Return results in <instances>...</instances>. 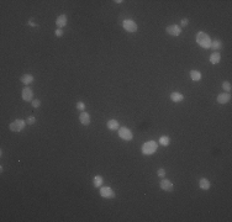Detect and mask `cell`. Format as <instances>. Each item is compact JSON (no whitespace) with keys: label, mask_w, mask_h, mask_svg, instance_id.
I'll use <instances>...</instances> for the list:
<instances>
[{"label":"cell","mask_w":232,"mask_h":222,"mask_svg":"<svg viewBox=\"0 0 232 222\" xmlns=\"http://www.w3.org/2000/svg\"><path fill=\"white\" fill-rule=\"evenodd\" d=\"M195 40H196L198 44L200 47H203V48H210V47H211V38H210V36L207 34L203 32V31H200V32L196 34Z\"/></svg>","instance_id":"obj_1"},{"label":"cell","mask_w":232,"mask_h":222,"mask_svg":"<svg viewBox=\"0 0 232 222\" xmlns=\"http://www.w3.org/2000/svg\"><path fill=\"white\" fill-rule=\"evenodd\" d=\"M157 148H158V145L156 141H148L142 146V153L145 155H152L157 152Z\"/></svg>","instance_id":"obj_2"},{"label":"cell","mask_w":232,"mask_h":222,"mask_svg":"<svg viewBox=\"0 0 232 222\" xmlns=\"http://www.w3.org/2000/svg\"><path fill=\"white\" fill-rule=\"evenodd\" d=\"M25 126H26V121L25 120H21V119H18V120H15L12 121L10 125H9V129L10 131L12 132H20L25 129Z\"/></svg>","instance_id":"obj_3"},{"label":"cell","mask_w":232,"mask_h":222,"mask_svg":"<svg viewBox=\"0 0 232 222\" xmlns=\"http://www.w3.org/2000/svg\"><path fill=\"white\" fill-rule=\"evenodd\" d=\"M117 132H119L120 138H122L123 141H131V139L133 138L132 131H131L130 129H127V127H120V129L117 130Z\"/></svg>","instance_id":"obj_4"},{"label":"cell","mask_w":232,"mask_h":222,"mask_svg":"<svg viewBox=\"0 0 232 222\" xmlns=\"http://www.w3.org/2000/svg\"><path fill=\"white\" fill-rule=\"evenodd\" d=\"M122 26H123V28L127 31V32H131V34L136 32L137 28H138L137 24L133 20H123L122 21Z\"/></svg>","instance_id":"obj_5"},{"label":"cell","mask_w":232,"mask_h":222,"mask_svg":"<svg viewBox=\"0 0 232 222\" xmlns=\"http://www.w3.org/2000/svg\"><path fill=\"white\" fill-rule=\"evenodd\" d=\"M100 195L104 198V199H114L116 196L115 191L110 188V186H103L100 189Z\"/></svg>","instance_id":"obj_6"},{"label":"cell","mask_w":232,"mask_h":222,"mask_svg":"<svg viewBox=\"0 0 232 222\" xmlns=\"http://www.w3.org/2000/svg\"><path fill=\"white\" fill-rule=\"evenodd\" d=\"M165 32L171 36H179L181 34V28L178 25H169L165 28Z\"/></svg>","instance_id":"obj_7"},{"label":"cell","mask_w":232,"mask_h":222,"mask_svg":"<svg viewBox=\"0 0 232 222\" xmlns=\"http://www.w3.org/2000/svg\"><path fill=\"white\" fill-rule=\"evenodd\" d=\"M32 98H34V91L31 88L28 87H25L22 89V99L25 101H32Z\"/></svg>","instance_id":"obj_8"},{"label":"cell","mask_w":232,"mask_h":222,"mask_svg":"<svg viewBox=\"0 0 232 222\" xmlns=\"http://www.w3.org/2000/svg\"><path fill=\"white\" fill-rule=\"evenodd\" d=\"M161 189L162 190H165V191H173V189H174V184L171 181V180H168V179H163L161 180Z\"/></svg>","instance_id":"obj_9"},{"label":"cell","mask_w":232,"mask_h":222,"mask_svg":"<svg viewBox=\"0 0 232 222\" xmlns=\"http://www.w3.org/2000/svg\"><path fill=\"white\" fill-rule=\"evenodd\" d=\"M231 101V95L230 93H222V94H219L217 95V103L219 104H227Z\"/></svg>","instance_id":"obj_10"},{"label":"cell","mask_w":232,"mask_h":222,"mask_svg":"<svg viewBox=\"0 0 232 222\" xmlns=\"http://www.w3.org/2000/svg\"><path fill=\"white\" fill-rule=\"evenodd\" d=\"M56 25H57L58 28L64 27V26L67 25V15H64V14L59 15V16L56 19Z\"/></svg>","instance_id":"obj_11"},{"label":"cell","mask_w":232,"mask_h":222,"mask_svg":"<svg viewBox=\"0 0 232 222\" xmlns=\"http://www.w3.org/2000/svg\"><path fill=\"white\" fill-rule=\"evenodd\" d=\"M79 121L84 125V126H88L90 123V115L85 111H82L80 115H79Z\"/></svg>","instance_id":"obj_12"},{"label":"cell","mask_w":232,"mask_h":222,"mask_svg":"<svg viewBox=\"0 0 232 222\" xmlns=\"http://www.w3.org/2000/svg\"><path fill=\"white\" fill-rule=\"evenodd\" d=\"M34 80H35V78H34V75H31V74H24L20 78V82L24 83L25 85H30Z\"/></svg>","instance_id":"obj_13"},{"label":"cell","mask_w":232,"mask_h":222,"mask_svg":"<svg viewBox=\"0 0 232 222\" xmlns=\"http://www.w3.org/2000/svg\"><path fill=\"white\" fill-rule=\"evenodd\" d=\"M171 99H172V101H174V103H181V101L184 100V95H183L181 93L173 91V93L171 94Z\"/></svg>","instance_id":"obj_14"},{"label":"cell","mask_w":232,"mask_h":222,"mask_svg":"<svg viewBox=\"0 0 232 222\" xmlns=\"http://www.w3.org/2000/svg\"><path fill=\"white\" fill-rule=\"evenodd\" d=\"M106 126H107V129H109V130H113V131H116V130H119V129H120V126H119V121H116V120H114V119L107 121Z\"/></svg>","instance_id":"obj_15"},{"label":"cell","mask_w":232,"mask_h":222,"mask_svg":"<svg viewBox=\"0 0 232 222\" xmlns=\"http://www.w3.org/2000/svg\"><path fill=\"white\" fill-rule=\"evenodd\" d=\"M222 47H224V44H222V42H221L220 40L211 41V47H210V48H212L214 51H220Z\"/></svg>","instance_id":"obj_16"},{"label":"cell","mask_w":232,"mask_h":222,"mask_svg":"<svg viewBox=\"0 0 232 222\" xmlns=\"http://www.w3.org/2000/svg\"><path fill=\"white\" fill-rule=\"evenodd\" d=\"M210 181L206 179V178H201V179H200L199 180V186L200 188H201L203 190H209L210 189Z\"/></svg>","instance_id":"obj_17"},{"label":"cell","mask_w":232,"mask_h":222,"mask_svg":"<svg viewBox=\"0 0 232 222\" xmlns=\"http://www.w3.org/2000/svg\"><path fill=\"white\" fill-rule=\"evenodd\" d=\"M220 59H221V54L219 52H214L210 56V62L212 63V64H217V63H220Z\"/></svg>","instance_id":"obj_18"},{"label":"cell","mask_w":232,"mask_h":222,"mask_svg":"<svg viewBox=\"0 0 232 222\" xmlns=\"http://www.w3.org/2000/svg\"><path fill=\"white\" fill-rule=\"evenodd\" d=\"M103 181H104V178L101 175H95L93 178V184H94L95 188H100L103 185Z\"/></svg>","instance_id":"obj_19"},{"label":"cell","mask_w":232,"mask_h":222,"mask_svg":"<svg viewBox=\"0 0 232 222\" xmlns=\"http://www.w3.org/2000/svg\"><path fill=\"white\" fill-rule=\"evenodd\" d=\"M190 78L193 79L194 82H199L200 79H201V73H200L199 70H195V69H193V70L190 72Z\"/></svg>","instance_id":"obj_20"},{"label":"cell","mask_w":232,"mask_h":222,"mask_svg":"<svg viewBox=\"0 0 232 222\" xmlns=\"http://www.w3.org/2000/svg\"><path fill=\"white\" fill-rule=\"evenodd\" d=\"M169 142H171V138H169L168 136H162L161 138H159V145H162V146H168L169 145Z\"/></svg>","instance_id":"obj_21"},{"label":"cell","mask_w":232,"mask_h":222,"mask_svg":"<svg viewBox=\"0 0 232 222\" xmlns=\"http://www.w3.org/2000/svg\"><path fill=\"white\" fill-rule=\"evenodd\" d=\"M222 89L225 90V91H231V89H232V85H231V83L230 82H224L222 83Z\"/></svg>","instance_id":"obj_22"},{"label":"cell","mask_w":232,"mask_h":222,"mask_svg":"<svg viewBox=\"0 0 232 222\" xmlns=\"http://www.w3.org/2000/svg\"><path fill=\"white\" fill-rule=\"evenodd\" d=\"M77 109H78L79 111H84V110H85V104H84L83 101L77 103Z\"/></svg>","instance_id":"obj_23"},{"label":"cell","mask_w":232,"mask_h":222,"mask_svg":"<svg viewBox=\"0 0 232 222\" xmlns=\"http://www.w3.org/2000/svg\"><path fill=\"white\" fill-rule=\"evenodd\" d=\"M36 122V117L35 116H30V117H27V120H26V123L27 125H34Z\"/></svg>","instance_id":"obj_24"},{"label":"cell","mask_w":232,"mask_h":222,"mask_svg":"<svg viewBox=\"0 0 232 222\" xmlns=\"http://www.w3.org/2000/svg\"><path fill=\"white\" fill-rule=\"evenodd\" d=\"M157 174H158L159 178H164V177H165V169H164V168H159L158 171H157Z\"/></svg>","instance_id":"obj_25"},{"label":"cell","mask_w":232,"mask_h":222,"mask_svg":"<svg viewBox=\"0 0 232 222\" xmlns=\"http://www.w3.org/2000/svg\"><path fill=\"white\" fill-rule=\"evenodd\" d=\"M31 104H32V106H34L35 109H37V107H40V106H41V101H40L38 99L32 100V101H31Z\"/></svg>","instance_id":"obj_26"},{"label":"cell","mask_w":232,"mask_h":222,"mask_svg":"<svg viewBox=\"0 0 232 222\" xmlns=\"http://www.w3.org/2000/svg\"><path fill=\"white\" fill-rule=\"evenodd\" d=\"M54 35H56L57 37H62V36H63V31H62V28H57V30L54 31Z\"/></svg>","instance_id":"obj_27"},{"label":"cell","mask_w":232,"mask_h":222,"mask_svg":"<svg viewBox=\"0 0 232 222\" xmlns=\"http://www.w3.org/2000/svg\"><path fill=\"white\" fill-rule=\"evenodd\" d=\"M180 22H181V26H187V25L189 24V20H188V19H181Z\"/></svg>","instance_id":"obj_28"},{"label":"cell","mask_w":232,"mask_h":222,"mask_svg":"<svg viewBox=\"0 0 232 222\" xmlns=\"http://www.w3.org/2000/svg\"><path fill=\"white\" fill-rule=\"evenodd\" d=\"M27 24H28L30 26H34V27H36V26H37V22H35V20H32V19H31Z\"/></svg>","instance_id":"obj_29"},{"label":"cell","mask_w":232,"mask_h":222,"mask_svg":"<svg viewBox=\"0 0 232 222\" xmlns=\"http://www.w3.org/2000/svg\"><path fill=\"white\" fill-rule=\"evenodd\" d=\"M115 3H116V4H121L122 0H115Z\"/></svg>","instance_id":"obj_30"}]
</instances>
